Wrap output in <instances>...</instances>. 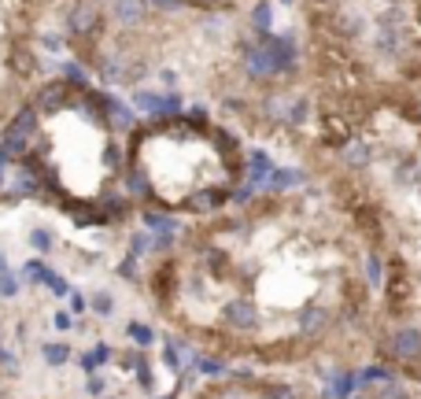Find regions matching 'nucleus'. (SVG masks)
I'll return each mask as SVG.
<instances>
[{"label": "nucleus", "instance_id": "f257e3e1", "mask_svg": "<svg viewBox=\"0 0 421 399\" xmlns=\"http://www.w3.org/2000/svg\"><path fill=\"white\" fill-rule=\"evenodd\" d=\"M366 255L355 200L299 185L159 236L144 293L181 348L225 370L351 373L373 344Z\"/></svg>", "mask_w": 421, "mask_h": 399}, {"label": "nucleus", "instance_id": "f03ea898", "mask_svg": "<svg viewBox=\"0 0 421 399\" xmlns=\"http://www.w3.org/2000/svg\"><path fill=\"white\" fill-rule=\"evenodd\" d=\"M56 0H0V129L37 89L45 59H41V15Z\"/></svg>", "mask_w": 421, "mask_h": 399}, {"label": "nucleus", "instance_id": "7ed1b4c3", "mask_svg": "<svg viewBox=\"0 0 421 399\" xmlns=\"http://www.w3.org/2000/svg\"><path fill=\"white\" fill-rule=\"evenodd\" d=\"M192 399H329V396L288 381V377H277V373L225 370L203 388H196Z\"/></svg>", "mask_w": 421, "mask_h": 399}, {"label": "nucleus", "instance_id": "20e7f679", "mask_svg": "<svg viewBox=\"0 0 421 399\" xmlns=\"http://www.w3.org/2000/svg\"><path fill=\"white\" fill-rule=\"evenodd\" d=\"M259 45H263V56L270 63V78L296 74V67H299V41H296V34H266V37H259Z\"/></svg>", "mask_w": 421, "mask_h": 399}, {"label": "nucleus", "instance_id": "39448f33", "mask_svg": "<svg viewBox=\"0 0 421 399\" xmlns=\"http://www.w3.org/2000/svg\"><path fill=\"white\" fill-rule=\"evenodd\" d=\"M133 107L148 115H181L185 111V100H181L178 89L170 93H152V89H133Z\"/></svg>", "mask_w": 421, "mask_h": 399}, {"label": "nucleus", "instance_id": "423d86ee", "mask_svg": "<svg viewBox=\"0 0 421 399\" xmlns=\"http://www.w3.org/2000/svg\"><path fill=\"white\" fill-rule=\"evenodd\" d=\"M100 107H104V118H107V129L111 133H126V129H133V107L126 100H118L111 93H100Z\"/></svg>", "mask_w": 421, "mask_h": 399}, {"label": "nucleus", "instance_id": "0eeeda50", "mask_svg": "<svg viewBox=\"0 0 421 399\" xmlns=\"http://www.w3.org/2000/svg\"><path fill=\"white\" fill-rule=\"evenodd\" d=\"M355 399H421V388H410L403 381H366V392Z\"/></svg>", "mask_w": 421, "mask_h": 399}, {"label": "nucleus", "instance_id": "6e6552de", "mask_svg": "<svg viewBox=\"0 0 421 399\" xmlns=\"http://www.w3.org/2000/svg\"><path fill=\"white\" fill-rule=\"evenodd\" d=\"M329 26L340 34V41H355L366 30V19L359 12H351V8H344V12H333L329 15Z\"/></svg>", "mask_w": 421, "mask_h": 399}, {"label": "nucleus", "instance_id": "1a4fd4ad", "mask_svg": "<svg viewBox=\"0 0 421 399\" xmlns=\"http://www.w3.org/2000/svg\"><path fill=\"white\" fill-rule=\"evenodd\" d=\"M115 19H118V26H140L148 19V4L144 0H115Z\"/></svg>", "mask_w": 421, "mask_h": 399}, {"label": "nucleus", "instance_id": "9d476101", "mask_svg": "<svg viewBox=\"0 0 421 399\" xmlns=\"http://www.w3.org/2000/svg\"><path fill=\"white\" fill-rule=\"evenodd\" d=\"M241 52H244V63H247V74H252V78H270V63H266L259 41H244Z\"/></svg>", "mask_w": 421, "mask_h": 399}, {"label": "nucleus", "instance_id": "9b49d317", "mask_svg": "<svg viewBox=\"0 0 421 399\" xmlns=\"http://www.w3.org/2000/svg\"><path fill=\"white\" fill-rule=\"evenodd\" d=\"M270 170H274V159H270L266 152H263V148H255V152L252 156H247V178H252V181H247V185H259V181H263V178H270Z\"/></svg>", "mask_w": 421, "mask_h": 399}, {"label": "nucleus", "instance_id": "f8f14e48", "mask_svg": "<svg viewBox=\"0 0 421 399\" xmlns=\"http://www.w3.org/2000/svg\"><path fill=\"white\" fill-rule=\"evenodd\" d=\"M344 167H351V170H362V167H370L373 163V148L366 145V141H359V145H348L344 148Z\"/></svg>", "mask_w": 421, "mask_h": 399}, {"label": "nucleus", "instance_id": "ddd939ff", "mask_svg": "<svg viewBox=\"0 0 421 399\" xmlns=\"http://www.w3.org/2000/svg\"><path fill=\"white\" fill-rule=\"evenodd\" d=\"M252 30L259 37H266L270 34V26H274V8H270V0H259V4H252Z\"/></svg>", "mask_w": 421, "mask_h": 399}, {"label": "nucleus", "instance_id": "4468645a", "mask_svg": "<svg viewBox=\"0 0 421 399\" xmlns=\"http://www.w3.org/2000/svg\"><path fill=\"white\" fill-rule=\"evenodd\" d=\"M152 12H185V8L192 4V0H144Z\"/></svg>", "mask_w": 421, "mask_h": 399}, {"label": "nucleus", "instance_id": "2eb2a0df", "mask_svg": "<svg viewBox=\"0 0 421 399\" xmlns=\"http://www.w3.org/2000/svg\"><path fill=\"white\" fill-rule=\"evenodd\" d=\"M185 118H189V122H196V126H203V122H207V111H203V107H189Z\"/></svg>", "mask_w": 421, "mask_h": 399}, {"label": "nucleus", "instance_id": "dca6fc26", "mask_svg": "<svg viewBox=\"0 0 421 399\" xmlns=\"http://www.w3.org/2000/svg\"><path fill=\"white\" fill-rule=\"evenodd\" d=\"M159 78H163V85H167V93L174 89V85H178V74H174V71H159Z\"/></svg>", "mask_w": 421, "mask_h": 399}, {"label": "nucleus", "instance_id": "f3484780", "mask_svg": "<svg viewBox=\"0 0 421 399\" xmlns=\"http://www.w3.org/2000/svg\"><path fill=\"white\" fill-rule=\"evenodd\" d=\"M196 4H222V0H196Z\"/></svg>", "mask_w": 421, "mask_h": 399}, {"label": "nucleus", "instance_id": "a211bd4d", "mask_svg": "<svg viewBox=\"0 0 421 399\" xmlns=\"http://www.w3.org/2000/svg\"><path fill=\"white\" fill-rule=\"evenodd\" d=\"M384 4H388V8H399V0H384Z\"/></svg>", "mask_w": 421, "mask_h": 399}, {"label": "nucleus", "instance_id": "6ab92c4d", "mask_svg": "<svg viewBox=\"0 0 421 399\" xmlns=\"http://www.w3.org/2000/svg\"><path fill=\"white\" fill-rule=\"evenodd\" d=\"M281 4H296V0H281Z\"/></svg>", "mask_w": 421, "mask_h": 399}]
</instances>
